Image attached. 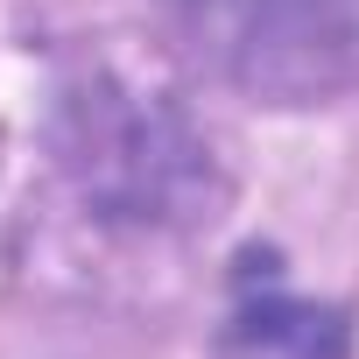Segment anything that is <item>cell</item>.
Masks as SVG:
<instances>
[{
  "mask_svg": "<svg viewBox=\"0 0 359 359\" xmlns=\"http://www.w3.org/2000/svg\"><path fill=\"white\" fill-rule=\"evenodd\" d=\"M64 162L85 198L106 205V219H198V205L212 198V162L191 127L127 92L71 99Z\"/></svg>",
  "mask_w": 359,
  "mask_h": 359,
  "instance_id": "obj_2",
  "label": "cell"
},
{
  "mask_svg": "<svg viewBox=\"0 0 359 359\" xmlns=\"http://www.w3.org/2000/svg\"><path fill=\"white\" fill-rule=\"evenodd\" d=\"M226 359H345V324L338 310L310 303H247L226 331Z\"/></svg>",
  "mask_w": 359,
  "mask_h": 359,
  "instance_id": "obj_3",
  "label": "cell"
},
{
  "mask_svg": "<svg viewBox=\"0 0 359 359\" xmlns=\"http://www.w3.org/2000/svg\"><path fill=\"white\" fill-rule=\"evenodd\" d=\"M191 57L275 106L359 85V0H162Z\"/></svg>",
  "mask_w": 359,
  "mask_h": 359,
  "instance_id": "obj_1",
  "label": "cell"
}]
</instances>
